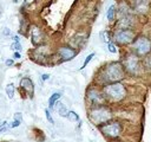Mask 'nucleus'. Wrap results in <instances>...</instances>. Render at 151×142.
<instances>
[{"mask_svg": "<svg viewBox=\"0 0 151 142\" xmlns=\"http://www.w3.org/2000/svg\"><path fill=\"white\" fill-rule=\"evenodd\" d=\"M123 77H124V70L119 63H111L104 70V78L107 82L117 83L118 80L123 79Z\"/></svg>", "mask_w": 151, "mask_h": 142, "instance_id": "f257e3e1", "label": "nucleus"}, {"mask_svg": "<svg viewBox=\"0 0 151 142\" xmlns=\"http://www.w3.org/2000/svg\"><path fill=\"white\" fill-rule=\"evenodd\" d=\"M104 92L106 96H109L110 98L114 99V101H120L125 97L126 95V91H125V88L122 83H111L109 85H106L104 88Z\"/></svg>", "mask_w": 151, "mask_h": 142, "instance_id": "f03ea898", "label": "nucleus"}, {"mask_svg": "<svg viewBox=\"0 0 151 142\" xmlns=\"http://www.w3.org/2000/svg\"><path fill=\"white\" fill-rule=\"evenodd\" d=\"M111 111L105 106H99L96 109H92L90 111V120L94 124H101L106 123L111 118Z\"/></svg>", "mask_w": 151, "mask_h": 142, "instance_id": "7ed1b4c3", "label": "nucleus"}, {"mask_svg": "<svg viewBox=\"0 0 151 142\" xmlns=\"http://www.w3.org/2000/svg\"><path fill=\"white\" fill-rule=\"evenodd\" d=\"M100 131L105 136H107V137H117L120 134V131H122V127L117 122L106 123V124H104V125L100 127Z\"/></svg>", "mask_w": 151, "mask_h": 142, "instance_id": "20e7f679", "label": "nucleus"}, {"mask_svg": "<svg viewBox=\"0 0 151 142\" xmlns=\"http://www.w3.org/2000/svg\"><path fill=\"white\" fill-rule=\"evenodd\" d=\"M133 32L131 30H120L118 32H116L114 34V40L118 43V44H122V45H125V44H129L133 40Z\"/></svg>", "mask_w": 151, "mask_h": 142, "instance_id": "39448f33", "label": "nucleus"}, {"mask_svg": "<svg viewBox=\"0 0 151 142\" xmlns=\"http://www.w3.org/2000/svg\"><path fill=\"white\" fill-rule=\"evenodd\" d=\"M133 47H134V50H136L139 54H146V53L150 52V50H151V43H150L149 39L144 38V37H140V38L136 39Z\"/></svg>", "mask_w": 151, "mask_h": 142, "instance_id": "423d86ee", "label": "nucleus"}, {"mask_svg": "<svg viewBox=\"0 0 151 142\" xmlns=\"http://www.w3.org/2000/svg\"><path fill=\"white\" fill-rule=\"evenodd\" d=\"M58 52H59V56L61 57L63 60H70V59H72V58L76 56V53H77L73 49H71V47H66V46L60 47Z\"/></svg>", "mask_w": 151, "mask_h": 142, "instance_id": "0eeeda50", "label": "nucleus"}, {"mask_svg": "<svg viewBox=\"0 0 151 142\" xmlns=\"http://www.w3.org/2000/svg\"><path fill=\"white\" fill-rule=\"evenodd\" d=\"M87 97H88V99H90L92 103H94V104H101V103L104 102V96H103L99 91H97V90H94V89H92V90H90V91L87 92Z\"/></svg>", "mask_w": 151, "mask_h": 142, "instance_id": "6e6552de", "label": "nucleus"}, {"mask_svg": "<svg viewBox=\"0 0 151 142\" xmlns=\"http://www.w3.org/2000/svg\"><path fill=\"white\" fill-rule=\"evenodd\" d=\"M138 66H139V63H138V58L136 56H129V58L126 59V69L130 71V72H137L138 71Z\"/></svg>", "mask_w": 151, "mask_h": 142, "instance_id": "1a4fd4ad", "label": "nucleus"}, {"mask_svg": "<svg viewBox=\"0 0 151 142\" xmlns=\"http://www.w3.org/2000/svg\"><path fill=\"white\" fill-rule=\"evenodd\" d=\"M20 85H21V88L29 95V97L33 96V93H34V85H33V83H32V80H31L29 78H27V77L22 78V79L20 80Z\"/></svg>", "mask_w": 151, "mask_h": 142, "instance_id": "9d476101", "label": "nucleus"}, {"mask_svg": "<svg viewBox=\"0 0 151 142\" xmlns=\"http://www.w3.org/2000/svg\"><path fill=\"white\" fill-rule=\"evenodd\" d=\"M31 37H32V43L34 45H39L42 41V34L40 32V30L37 26H33L31 30Z\"/></svg>", "mask_w": 151, "mask_h": 142, "instance_id": "9b49d317", "label": "nucleus"}, {"mask_svg": "<svg viewBox=\"0 0 151 142\" xmlns=\"http://www.w3.org/2000/svg\"><path fill=\"white\" fill-rule=\"evenodd\" d=\"M147 6H149L147 0H136V9L138 12L144 13L147 9Z\"/></svg>", "mask_w": 151, "mask_h": 142, "instance_id": "f8f14e48", "label": "nucleus"}, {"mask_svg": "<svg viewBox=\"0 0 151 142\" xmlns=\"http://www.w3.org/2000/svg\"><path fill=\"white\" fill-rule=\"evenodd\" d=\"M55 109H57V111H58V114H59L60 116H63V117H67L68 111H67L66 106H65L61 102H57V106H55Z\"/></svg>", "mask_w": 151, "mask_h": 142, "instance_id": "ddd939ff", "label": "nucleus"}, {"mask_svg": "<svg viewBox=\"0 0 151 142\" xmlns=\"http://www.w3.org/2000/svg\"><path fill=\"white\" fill-rule=\"evenodd\" d=\"M60 96H61V95H60L59 92L53 93V95L48 98V106H50V108H53V106L57 104V102H58V99L60 98Z\"/></svg>", "mask_w": 151, "mask_h": 142, "instance_id": "4468645a", "label": "nucleus"}, {"mask_svg": "<svg viewBox=\"0 0 151 142\" xmlns=\"http://www.w3.org/2000/svg\"><path fill=\"white\" fill-rule=\"evenodd\" d=\"M14 84H12V83H9L7 86H6V95H7V97L8 98H13L14 97Z\"/></svg>", "mask_w": 151, "mask_h": 142, "instance_id": "2eb2a0df", "label": "nucleus"}, {"mask_svg": "<svg viewBox=\"0 0 151 142\" xmlns=\"http://www.w3.org/2000/svg\"><path fill=\"white\" fill-rule=\"evenodd\" d=\"M67 118H68L70 121H72V122H78V121H79V116H78L74 111H68Z\"/></svg>", "mask_w": 151, "mask_h": 142, "instance_id": "dca6fc26", "label": "nucleus"}, {"mask_svg": "<svg viewBox=\"0 0 151 142\" xmlns=\"http://www.w3.org/2000/svg\"><path fill=\"white\" fill-rule=\"evenodd\" d=\"M107 19L110 20V21H112L113 19H114V6L112 5V6H110V8L107 9Z\"/></svg>", "mask_w": 151, "mask_h": 142, "instance_id": "f3484780", "label": "nucleus"}, {"mask_svg": "<svg viewBox=\"0 0 151 142\" xmlns=\"http://www.w3.org/2000/svg\"><path fill=\"white\" fill-rule=\"evenodd\" d=\"M100 37H103L101 38V40L103 41H105V43H110V39H109V33L106 32V31H103V32H100Z\"/></svg>", "mask_w": 151, "mask_h": 142, "instance_id": "a211bd4d", "label": "nucleus"}, {"mask_svg": "<svg viewBox=\"0 0 151 142\" xmlns=\"http://www.w3.org/2000/svg\"><path fill=\"white\" fill-rule=\"evenodd\" d=\"M93 57H94V53H90V54L86 57V59L84 60V64H83L81 69H84V67H85V66H86V65H87V64H88V63L92 60V58H93Z\"/></svg>", "mask_w": 151, "mask_h": 142, "instance_id": "6ab92c4d", "label": "nucleus"}, {"mask_svg": "<svg viewBox=\"0 0 151 142\" xmlns=\"http://www.w3.org/2000/svg\"><path fill=\"white\" fill-rule=\"evenodd\" d=\"M9 128V124H7L6 121H4L2 123H0V134H2L4 131H6Z\"/></svg>", "mask_w": 151, "mask_h": 142, "instance_id": "aec40b11", "label": "nucleus"}, {"mask_svg": "<svg viewBox=\"0 0 151 142\" xmlns=\"http://www.w3.org/2000/svg\"><path fill=\"white\" fill-rule=\"evenodd\" d=\"M107 49H109V51H110L111 53H116V52H117V49H116V45H114L113 43H111V41H110V43L107 44Z\"/></svg>", "mask_w": 151, "mask_h": 142, "instance_id": "412c9836", "label": "nucleus"}, {"mask_svg": "<svg viewBox=\"0 0 151 142\" xmlns=\"http://www.w3.org/2000/svg\"><path fill=\"white\" fill-rule=\"evenodd\" d=\"M45 115H46V118H47V121L50 122V123H54V121H53V118H52V116H51V112H50V110H45Z\"/></svg>", "mask_w": 151, "mask_h": 142, "instance_id": "4be33fe9", "label": "nucleus"}, {"mask_svg": "<svg viewBox=\"0 0 151 142\" xmlns=\"http://www.w3.org/2000/svg\"><path fill=\"white\" fill-rule=\"evenodd\" d=\"M12 47H13L17 52H19V51L21 50V44H20L19 41H18V43H15V41H14V43H13V45H12Z\"/></svg>", "mask_w": 151, "mask_h": 142, "instance_id": "5701e85b", "label": "nucleus"}, {"mask_svg": "<svg viewBox=\"0 0 151 142\" xmlns=\"http://www.w3.org/2000/svg\"><path fill=\"white\" fill-rule=\"evenodd\" d=\"M20 123H21V121H19V120H14L11 124H9V128H15V127H19L20 125Z\"/></svg>", "mask_w": 151, "mask_h": 142, "instance_id": "b1692460", "label": "nucleus"}, {"mask_svg": "<svg viewBox=\"0 0 151 142\" xmlns=\"http://www.w3.org/2000/svg\"><path fill=\"white\" fill-rule=\"evenodd\" d=\"M14 120L22 121V116H21V114H20V112H15V115H14Z\"/></svg>", "mask_w": 151, "mask_h": 142, "instance_id": "393cba45", "label": "nucleus"}, {"mask_svg": "<svg viewBox=\"0 0 151 142\" xmlns=\"http://www.w3.org/2000/svg\"><path fill=\"white\" fill-rule=\"evenodd\" d=\"M5 64H6V66H11V65H13V60L12 59H7L5 62Z\"/></svg>", "mask_w": 151, "mask_h": 142, "instance_id": "a878e982", "label": "nucleus"}, {"mask_svg": "<svg viewBox=\"0 0 151 142\" xmlns=\"http://www.w3.org/2000/svg\"><path fill=\"white\" fill-rule=\"evenodd\" d=\"M13 57H14L15 59H19V58L21 57V54H20V52H14V54H13Z\"/></svg>", "mask_w": 151, "mask_h": 142, "instance_id": "bb28decb", "label": "nucleus"}, {"mask_svg": "<svg viewBox=\"0 0 151 142\" xmlns=\"http://www.w3.org/2000/svg\"><path fill=\"white\" fill-rule=\"evenodd\" d=\"M41 78H42V80H46V79H48V78H50V75H46V73H45V75H42V76H41Z\"/></svg>", "mask_w": 151, "mask_h": 142, "instance_id": "cd10ccee", "label": "nucleus"}, {"mask_svg": "<svg viewBox=\"0 0 151 142\" xmlns=\"http://www.w3.org/2000/svg\"><path fill=\"white\" fill-rule=\"evenodd\" d=\"M32 2H34V0H25L24 4H25V5H31Z\"/></svg>", "mask_w": 151, "mask_h": 142, "instance_id": "c85d7f7f", "label": "nucleus"}, {"mask_svg": "<svg viewBox=\"0 0 151 142\" xmlns=\"http://www.w3.org/2000/svg\"><path fill=\"white\" fill-rule=\"evenodd\" d=\"M11 32H9V30L7 28V27H5V30H4V34H9Z\"/></svg>", "mask_w": 151, "mask_h": 142, "instance_id": "c756f323", "label": "nucleus"}, {"mask_svg": "<svg viewBox=\"0 0 151 142\" xmlns=\"http://www.w3.org/2000/svg\"><path fill=\"white\" fill-rule=\"evenodd\" d=\"M13 39H14V41H15V43H18V41H19V37H18V36H14V37H13Z\"/></svg>", "mask_w": 151, "mask_h": 142, "instance_id": "7c9ffc66", "label": "nucleus"}]
</instances>
